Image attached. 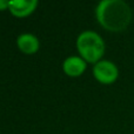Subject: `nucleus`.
<instances>
[{
    "mask_svg": "<svg viewBox=\"0 0 134 134\" xmlns=\"http://www.w3.org/2000/svg\"><path fill=\"white\" fill-rule=\"evenodd\" d=\"M97 19L104 28L111 32H120L132 21V9L124 0H101L95 9Z\"/></svg>",
    "mask_w": 134,
    "mask_h": 134,
    "instance_id": "1",
    "label": "nucleus"
},
{
    "mask_svg": "<svg viewBox=\"0 0 134 134\" xmlns=\"http://www.w3.org/2000/svg\"><path fill=\"white\" fill-rule=\"evenodd\" d=\"M76 47L83 60L95 63L100 61L105 53V42L102 38L93 31H83L76 39Z\"/></svg>",
    "mask_w": 134,
    "mask_h": 134,
    "instance_id": "2",
    "label": "nucleus"
},
{
    "mask_svg": "<svg viewBox=\"0 0 134 134\" xmlns=\"http://www.w3.org/2000/svg\"><path fill=\"white\" fill-rule=\"evenodd\" d=\"M95 79L102 83H112L118 79L119 71L114 63L109 60H100L93 67Z\"/></svg>",
    "mask_w": 134,
    "mask_h": 134,
    "instance_id": "3",
    "label": "nucleus"
},
{
    "mask_svg": "<svg viewBox=\"0 0 134 134\" xmlns=\"http://www.w3.org/2000/svg\"><path fill=\"white\" fill-rule=\"evenodd\" d=\"M38 6L37 0H9L8 9L15 16H26Z\"/></svg>",
    "mask_w": 134,
    "mask_h": 134,
    "instance_id": "4",
    "label": "nucleus"
},
{
    "mask_svg": "<svg viewBox=\"0 0 134 134\" xmlns=\"http://www.w3.org/2000/svg\"><path fill=\"white\" fill-rule=\"evenodd\" d=\"M64 72L69 76H79L86 69V60L81 57L72 55L64 60L63 64Z\"/></svg>",
    "mask_w": 134,
    "mask_h": 134,
    "instance_id": "5",
    "label": "nucleus"
},
{
    "mask_svg": "<svg viewBox=\"0 0 134 134\" xmlns=\"http://www.w3.org/2000/svg\"><path fill=\"white\" fill-rule=\"evenodd\" d=\"M16 45L23 52L27 54H32L39 49V40L34 34L23 33L16 38Z\"/></svg>",
    "mask_w": 134,
    "mask_h": 134,
    "instance_id": "6",
    "label": "nucleus"
},
{
    "mask_svg": "<svg viewBox=\"0 0 134 134\" xmlns=\"http://www.w3.org/2000/svg\"><path fill=\"white\" fill-rule=\"evenodd\" d=\"M8 6H9V1H6V0H0V11L8 8Z\"/></svg>",
    "mask_w": 134,
    "mask_h": 134,
    "instance_id": "7",
    "label": "nucleus"
}]
</instances>
